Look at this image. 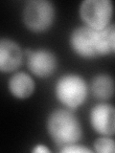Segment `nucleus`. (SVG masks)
Wrapping results in <instances>:
<instances>
[{
  "mask_svg": "<svg viewBox=\"0 0 115 153\" xmlns=\"http://www.w3.org/2000/svg\"><path fill=\"white\" fill-rule=\"evenodd\" d=\"M9 92L13 98L25 100L30 98L36 90V82L32 76L25 72H16L8 80Z\"/></svg>",
  "mask_w": 115,
  "mask_h": 153,
  "instance_id": "nucleus-9",
  "label": "nucleus"
},
{
  "mask_svg": "<svg viewBox=\"0 0 115 153\" xmlns=\"http://www.w3.org/2000/svg\"><path fill=\"white\" fill-rule=\"evenodd\" d=\"M60 152H62V153H91L92 150L83 145H80V143H72V145L61 147L60 149Z\"/></svg>",
  "mask_w": 115,
  "mask_h": 153,
  "instance_id": "nucleus-12",
  "label": "nucleus"
},
{
  "mask_svg": "<svg viewBox=\"0 0 115 153\" xmlns=\"http://www.w3.org/2000/svg\"><path fill=\"white\" fill-rule=\"evenodd\" d=\"M23 50L18 43L8 37L0 38V72L11 73L23 63Z\"/></svg>",
  "mask_w": 115,
  "mask_h": 153,
  "instance_id": "nucleus-8",
  "label": "nucleus"
},
{
  "mask_svg": "<svg viewBox=\"0 0 115 153\" xmlns=\"http://www.w3.org/2000/svg\"><path fill=\"white\" fill-rule=\"evenodd\" d=\"M56 18V7L49 0H30L22 10L25 27L33 33H44L52 27Z\"/></svg>",
  "mask_w": 115,
  "mask_h": 153,
  "instance_id": "nucleus-4",
  "label": "nucleus"
},
{
  "mask_svg": "<svg viewBox=\"0 0 115 153\" xmlns=\"http://www.w3.org/2000/svg\"><path fill=\"white\" fill-rule=\"evenodd\" d=\"M90 90L93 97L97 100H108L114 95V80L108 74H98L91 80Z\"/></svg>",
  "mask_w": 115,
  "mask_h": 153,
  "instance_id": "nucleus-10",
  "label": "nucleus"
},
{
  "mask_svg": "<svg viewBox=\"0 0 115 153\" xmlns=\"http://www.w3.org/2000/svg\"><path fill=\"white\" fill-rule=\"evenodd\" d=\"M93 147L97 153H114L115 142L111 137L102 136L94 141Z\"/></svg>",
  "mask_w": 115,
  "mask_h": 153,
  "instance_id": "nucleus-11",
  "label": "nucleus"
},
{
  "mask_svg": "<svg viewBox=\"0 0 115 153\" xmlns=\"http://www.w3.org/2000/svg\"><path fill=\"white\" fill-rule=\"evenodd\" d=\"M69 45L77 56L85 59H93L114 54L115 26L110 23L101 31L87 26L74 28L69 36Z\"/></svg>",
  "mask_w": 115,
  "mask_h": 153,
  "instance_id": "nucleus-1",
  "label": "nucleus"
},
{
  "mask_svg": "<svg viewBox=\"0 0 115 153\" xmlns=\"http://www.w3.org/2000/svg\"><path fill=\"white\" fill-rule=\"evenodd\" d=\"M46 129L53 143L60 148L79 143L83 137V127L74 110L58 108L49 113Z\"/></svg>",
  "mask_w": 115,
  "mask_h": 153,
  "instance_id": "nucleus-2",
  "label": "nucleus"
},
{
  "mask_svg": "<svg viewBox=\"0 0 115 153\" xmlns=\"http://www.w3.org/2000/svg\"><path fill=\"white\" fill-rule=\"evenodd\" d=\"M88 85L81 76L75 73L62 75L55 85V95L64 107L75 110L83 105L88 96Z\"/></svg>",
  "mask_w": 115,
  "mask_h": 153,
  "instance_id": "nucleus-3",
  "label": "nucleus"
},
{
  "mask_svg": "<svg viewBox=\"0 0 115 153\" xmlns=\"http://www.w3.org/2000/svg\"><path fill=\"white\" fill-rule=\"evenodd\" d=\"M113 3L111 0H84L79 7V16L85 26L101 31L111 23Z\"/></svg>",
  "mask_w": 115,
  "mask_h": 153,
  "instance_id": "nucleus-5",
  "label": "nucleus"
},
{
  "mask_svg": "<svg viewBox=\"0 0 115 153\" xmlns=\"http://www.w3.org/2000/svg\"><path fill=\"white\" fill-rule=\"evenodd\" d=\"M24 56H26V63L31 73L40 79L51 76L58 69L59 61L54 52L46 48L31 49L26 48L23 50Z\"/></svg>",
  "mask_w": 115,
  "mask_h": 153,
  "instance_id": "nucleus-6",
  "label": "nucleus"
},
{
  "mask_svg": "<svg viewBox=\"0 0 115 153\" xmlns=\"http://www.w3.org/2000/svg\"><path fill=\"white\" fill-rule=\"evenodd\" d=\"M32 151L35 152V153H49L50 149L46 146L41 145V143H38V145L35 146V147L33 148Z\"/></svg>",
  "mask_w": 115,
  "mask_h": 153,
  "instance_id": "nucleus-13",
  "label": "nucleus"
},
{
  "mask_svg": "<svg viewBox=\"0 0 115 153\" xmlns=\"http://www.w3.org/2000/svg\"><path fill=\"white\" fill-rule=\"evenodd\" d=\"M91 126L103 136L112 137L115 133V108L111 103L102 102L95 104L89 112Z\"/></svg>",
  "mask_w": 115,
  "mask_h": 153,
  "instance_id": "nucleus-7",
  "label": "nucleus"
}]
</instances>
